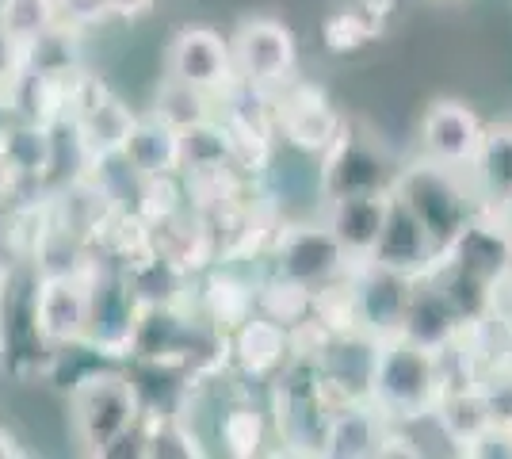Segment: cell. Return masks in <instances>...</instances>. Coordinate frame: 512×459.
<instances>
[{"mask_svg":"<svg viewBox=\"0 0 512 459\" xmlns=\"http://www.w3.org/2000/svg\"><path fill=\"white\" fill-rule=\"evenodd\" d=\"M0 150L12 161V169L20 173V180H46L58 165V138H54V127L46 123H35V119H20L12 115L8 127L0 131Z\"/></svg>","mask_w":512,"mask_h":459,"instance_id":"d4e9b609","label":"cell"},{"mask_svg":"<svg viewBox=\"0 0 512 459\" xmlns=\"http://www.w3.org/2000/svg\"><path fill=\"white\" fill-rule=\"evenodd\" d=\"M119 276H123L130 295L138 299V306H180L188 299V284H192V272H184L169 257L153 253L150 245L130 253L119 268Z\"/></svg>","mask_w":512,"mask_h":459,"instance_id":"44dd1931","label":"cell"},{"mask_svg":"<svg viewBox=\"0 0 512 459\" xmlns=\"http://www.w3.org/2000/svg\"><path fill=\"white\" fill-rule=\"evenodd\" d=\"M470 459H512V437L505 429H490L486 437H478L474 444L467 448Z\"/></svg>","mask_w":512,"mask_h":459,"instance_id":"d590c367","label":"cell"},{"mask_svg":"<svg viewBox=\"0 0 512 459\" xmlns=\"http://www.w3.org/2000/svg\"><path fill=\"white\" fill-rule=\"evenodd\" d=\"M390 192L421 219V226L432 234L436 245H444V241L478 211V207L470 203V199H478V196H474V188L463 180V173H459V169H444V165L425 161V157L413 161L409 169H402V173L394 176Z\"/></svg>","mask_w":512,"mask_h":459,"instance_id":"3957f363","label":"cell"},{"mask_svg":"<svg viewBox=\"0 0 512 459\" xmlns=\"http://www.w3.org/2000/svg\"><path fill=\"white\" fill-rule=\"evenodd\" d=\"M16 456H23L20 440H16L8 429H4V425H0V459H16Z\"/></svg>","mask_w":512,"mask_h":459,"instance_id":"ab89813d","label":"cell"},{"mask_svg":"<svg viewBox=\"0 0 512 459\" xmlns=\"http://www.w3.org/2000/svg\"><path fill=\"white\" fill-rule=\"evenodd\" d=\"M509 437H512V429H509Z\"/></svg>","mask_w":512,"mask_h":459,"instance_id":"b9f144b4","label":"cell"},{"mask_svg":"<svg viewBox=\"0 0 512 459\" xmlns=\"http://www.w3.org/2000/svg\"><path fill=\"white\" fill-rule=\"evenodd\" d=\"M127 169L134 176H180V131L169 127L165 119L157 115H138L123 153Z\"/></svg>","mask_w":512,"mask_h":459,"instance_id":"603a6c76","label":"cell"},{"mask_svg":"<svg viewBox=\"0 0 512 459\" xmlns=\"http://www.w3.org/2000/svg\"><path fill=\"white\" fill-rule=\"evenodd\" d=\"M482 134H486V123L459 96H436L417 123L425 161H436L444 169H459V173H467L470 161L478 157Z\"/></svg>","mask_w":512,"mask_h":459,"instance_id":"8fae6325","label":"cell"},{"mask_svg":"<svg viewBox=\"0 0 512 459\" xmlns=\"http://www.w3.org/2000/svg\"><path fill=\"white\" fill-rule=\"evenodd\" d=\"M470 188L482 199V211L512 207V123H493L482 134L478 157L470 161Z\"/></svg>","mask_w":512,"mask_h":459,"instance_id":"ffe728a7","label":"cell"},{"mask_svg":"<svg viewBox=\"0 0 512 459\" xmlns=\"http://www.w3.org/2000/svg\"><path fill=\"white\" fill-rule=\"evenodd\" d=\"M92 264L77 272L35 276V326L54 352L85 345L88 314H92Z\"/></svg>","mask_w":512,"mask_h":459,"instance_id":"ba28073f","label":"cell"},{"mask_svg":"<svg viewBox=\"0 0 512 459\" xmlns=\"http://www.w3.org/2000/svg\"><path fill=\"white\" fill-rule=\"evenodd\" d=\"M432 425L436 433L444 437V444H451L455 456H467V448L478 437H486L493 429L490 410L482 402V391L478 383H467V387H444L436 406H432Z\"/></svg>","mask_w":512,"mask_h":459,"instance_id":"7402d4cb","label":"cell"},{"mask_svg":"<svg viewBox=\"0 0 512 459\" xmlns=\"http://www.w3.org/2000/svg\"><path fill=\"white\" fill-rule=\"evenodd\" d=\"M356 12H360L363 20H371L375 27H383L386 31V23H390V16L398 12V0H348Z\"/></svg>","mask_w":512,"mask_h":459,"instance_id":"8d00e7d4","label":"cell"},{"mask_svg":"<svg viewBox=\"0 0 512 459\" xmlns=\"http://www.w3.org/2000/svg\"><path fill=\"white\" fill-rule=\"evenodd\" d=\"M199 310H203V322L226 337L230 329L256 314V284L234 268H211L199 287Z\"/></svg>","mask_w":512,"mask_h":459,"instance_id":"cb8c5ba5","label":"cell"},{"mask_svg":"<svg viewBox=\"0 0 512 459\" xmlns=\"http://www.w3.org/2000/svg\"><path fill=\"white\" fill-rule=\"evenodd\" d=\"M165 73L207 92L214 100H222L226 92H234L241 85L234 54H230V39H222L214 27H180L169 43Z\"/></svg>","mask_w":512,"mask_h":459,"instance_id":"30bf717a","label":"cell"},{"mask_svg":"<svg viewBox=\"0 0 512 459\" xmlns=\"http://www.w3.org/2000/svg\"><path fill=\"white\" fill-rule=\"evenodd\" d=\"M501 360H505V364H512V333H509V341H505V352H501Z\"/></svg>","mask_w":512,"mask_h":459,"instance_id":"60d3db41","label":"cell"},{"mask_svg":"<svg viewBox=\"0 0 512 459\" xmlns=\"http://www.w3.org/2000/svg\"><path fill=\"white\" fill-rule=\"evenodd\" d=\"M218 444L234 459H253L268 444V417L253 402H234L218 417Z\"/></svg>","mask_w":512,"mask_h":459,"instance_id":"4316f807","label":"cell"},{"mask_svg":"<svg viewBox=\"0 0 512 459\" xmlns=\"http://www.w3.org/2000/svg\"><path fill=\"white\" fill-rule=\"evenodd\" d=\"M413 276L394 272L375 261L352 264V295H356V326L363 337L379 341V337H394L406 314V299Z\"/></svg>","mask_w":512,"mask_h":459,"instance_id":"5bb4252c","label":"cell"},{"mask_svg":"<svg viewBox=\"0 0 512 459\" xmlns=\"http://www.w3.org/2000/svg\"><path fill=\"white\" fill-rule=\"evenodd\" d=\"M153 115L165 119L176 131H188L195 123L214 119V96H207V92H199V88L184 85V81H176V77L165 73V81H161L157 96H153Z\"/></svg>","mask_w":512,"mask_h":459,"instance_id":"f1b7e54d","label":"cell"},{"mask_svg":"<svg viewBox=\"0 0 512 459\" xmlns=\"http://www.w3.org/2000/svg\"><path fill=\"white\" fill-rule=\"evenodd\" d=\"M234 153H230V138L222 119L214 115L207 123H195L188 131H180V173H192V169H211V165H230Z\"/></svg>","mask_w":512,"mask_h":459,"instance_id":"f546056e","label":"cell"},{"mask_svg":"<svg viewBox=\"0 0 512 459\" xmlns=\"http://www.w3.org/2000/svg\"><path fill=\"white\" fill-rule=\"evenodd\" d=\"M272 253V272L287 276L302 287H321L329 280L344 276L352 261L341 249V241L333 238V230L321 222H279L268 241Z\"/></svg>","mask_w":512,"mask_h":459,"instance_id":"8992f818","label":"cell"},{"mask_svg":"<svg viewBox=\"0 0 512 459\" xmlns=\"http://www.w3.org/2000/svg\"><path fill=\"white\" fill-rule=\"evenodd\" d=\"M58 23L54 0H0V27L23 46Z\"/></svg>","mask_w":512,"mask_h":459,"instance_id":"4dcf8cb0","label":"cell"},{"mask_svg":"<svg viewBox=\"0 0 512 459\" xmlns=\"http://www.w3.org/2000/svg\"><path fill=\"white\" fill-rule=\"evenodd\" d=\"M134 119L138 115L111 88H104L100 81L88 77L69 127H73V138H77V146L85 153V161L96 165V161H107V157H119L123 153Z\"/></svg>","mask_w":512,"mask_h":459,"instance_id":"4fadbf2b","label":"cell"},{"mask_svg":"<svg viewBox=\"0 0 512 459\" xmlns=\"http://www.w3.org/2000/svg\"><path fill=\"white\" fill-rule=\"evenodd\" d=\"M390 203H394V192H390V188L329 199L325 226L333 230V238L341 241V249L348 253V261H352V264L371 261L375 245H379V238H383Z\"/></svg>","mask_w":512,"mask_h":459,"instance_id":"9a60e30c","label":"cell"},{"mask_svg":"<svg viewBox=\"0 0 512 459\" xmlns=\"http://www.w3.org/2000/svg\"><path fill=\"white\" fill-rule=\"evenodd\" d=\"M268 108H272V127L279 138L306 157H321L344 127V115L329 100V92L295 77L276 92H268Z\"/></svg>","mask_w":512,"mask_h":459,"instance_id":"52a82bcc","label":"cell"},{"mask_svg":"<svg viewBox=\"0 0 512 459\" xmlns=\"http://www.w3.org/2000/svg\"><path fill=\"white\" fill-rule=\"evenodd\" d=\"M20 184H23L20 173L12 169V161H8V157H4V150H0V203L16 196V192H20Z\"/></svg>","mask_w":512,"mask_h":459,"instance_id":"f35d334b","label":"cell"},{"mask_svg":"<svg viewBox=\"0 0 512 459\" xmlns=\"http://www.w3.org/2000/svg\"><path fill=\"white\" fill-rule=\"evenodd\" d=\"M390 184H394V173L379 142L371 134H360L344 119L337 142L321 153V196L341 199L356 192H379Z\"/></svg>","mask_w":512,"mask_h":459,"instance_id":"9c48e42d","label":"cell"},{"mask_svg":"<svg viewBox=\"0 0 512 459\" xmlns=\"http://www.w3.org/2000/svg\"><path fill=\"white\" fill-rule=\"evenodd\" d=\"M386 433L383 410L371 398H352L337 406L321 425L318 456L329 459H371L379 456V440Z\"/></svg>","mask_w":512,"mask_h":459,"instance_id":"ac0fdd59","label":"cell"},{"mask_svg":"<svg viewBox=\"0 0 512 459\" xmlns=\"http://www.w3.org/2000/svg\"><path fill=\"white\" fill-rule=\"evenodd\" d=\"M138 314H142V306L127 291L123 276L92 264V314H88L85 349H92L96 356H111V360L130 356Z\"/></svg>","mask_w":512,"mask_h":459,"instance_id":"7c38bea8","label":"cell"},{"mask_svg":"<svg viewBox=\"0 0 512 459\" xmlns=\"http://www.w3.org/2000/svg\"><path fill=\"white\" fill-rule=\"evenodd\" d=\"M436 268L455 272V276L486 287V291H497V284L509 276V268H512L509 226L497 219V211H474V215L440 245Z\"/></svg>","mask_w":512,"mask_h":459,"instance_id":"277c9868","label":"cell"},{"mask_svg":"<svg viewBox=\"0 0 512 459\" xmlns=\"http://www.w3.org/2000/svg\"><path fill=\"white\" fill-rule=\"evenodd\" d=\"M58 8V23L65 27H77V31H88V27H104L111 16V0H54Z\"/></svg>","mask_w":512,"mask_h":459,"instance_id":"836d02e7","label":"cell"},{"mask_svg":"<svg viewBox=\"0 0 512 459\" xmlns=\"http://www.w3.org/2000/svg\"><path fill=\"white\" fill-rule=\"evenodd\" d=\"M398 333L428 352H444L451 341H459L463 318L455 314V306H451V299L444 295V287L432 280V272L413 276V287H409V299H406V314H402Z\"/></svg>","mask_w":512,"mask_h":459,"instance_id":"2e32d148","label":"cell"},{"mask_svg":"<svg viewBox=\"0 0 512 459\" xmlns=\"http://www.w3.org/2000/svg\"><path fill=\"white\" fill-rule=\"evenodd\" d=\"M478 391H482V402L490 410L493 429H512V364L505 360H493L478 372Z\"/></svg>","mask_w":512,"mask_h":459,"instance_id":"d6a6232c","label":"cell"},{"mask_svg":"<svg viewBox=\"0 0 512 459\" xmlns=\"http://www.w3.org/2000/svg\"><path fill=\"white\" fill-rule=\"evenodd\" d=\"M237 81L256 92H276L295 77L299 66V39L276 16H253L230 39Z\"/></svg>","mask_w":512,"mask_h":459,"instance_id":"5b68a950","label":"cell"},{"mask_svg":"<svg viewBox=\"0 0 512 459\" xmlns=\"http://www.w3.org/2000/svg\"><path fill=\"white\" fill-rule=\"evenodd\" d=\"M142 414H146L142 391L119 368H92L69 383L73 437L92 456H107V448L115 440L127 437L130 429H138Z\"/></svg>","mask_w":512,"mask_h":459,"instance_id":"7a4b0ae2","label":"cell"},{"mask_svg":"<svg viewBox=\"0 0 512 459\" xmlns=\"http://www.w3.org/2000/svg\"><path fill=\"white\" fill-rule=\"evenodd\" d=\"M153 4L157 0H111V16H119V20H142V16H150Z\"/></svg>","mask_w":512,"mask_h":459,"instance_id":"74e56055","label":"cell"},{"mask_svg":"<svg viewBox=\"0 0 512 459\" xmlns=\"http://www.w3.org/2000/svg\"><path fill=\"white\" fill-rule=\"evenodd\" d=\"M310 303H314V291L310 287L295 284L287 276H268L256 284V314L272 318L283 329H299L310 322Z\"/></svg>","mask_w":512,"mask_h":459,"instance_id":"83f0119b","label":"cell"},{"mask_svg":"<svg viewBox=\"0 0 512 459\" xmlns=\"http://www.w3.org/2000/svg\"><path fill=\"white\" fill-rule=\"evenodd\" d=\"M444 391L440 356L406 341L402 333L379 337L371 345L367 368V398L383 410L386 421H428L436 398Z\"/></svg>","mask_w":512,"mask_h":459,"instance_id":"6da1fadb","label":"cell"},{"mask_svg":"<svg viewBox=\"0 0 512 459\" xmlns=\"http://www.w3.org/2000/svg\"><path fill=\"white\" fill-rule=\"evenodd\" d=\"M436 253H440V245L421 226V219L394 196L383 226V238L375 245L371 261L383 264V268H394V272H406V276H421V272H428L436 264Z\"/></svg>","mask_w":512,"mask_h":459,"instance_id":"d6986e66","label":"cell"},{"mask_svg":"<svg viewBox=\"0 0 512 459\" xmlns=\"http://www.w3.org/2000/svg\"><path fill=\"white\" fill-rule=\"evenodd\" d=\"M23 77V43L0 27V88H12Z\"/></svg>","mask_w":512,"mask_h":459,"instance_id":"e575fe53","label":"cell"},{"mask_svg":"<svg viewBox=\"0 0 512 459\" xmlns=\"http://www.w3.org/2000/svg\"><path fill=\"white\" fill-rule=\"evenodd\" d=\"M325 46L333 50V54H356V50H363L367 43H375L379 35H383V27H375L371 20H363L360 12L344 0L341 8L325 20Z\"/></svg>","mask_w":512,"mask_h":459,"instance_id":"1f68e13d","label":"cell"},{"mask_svg":"<svg viewBox=\"0 0 512 459\" xmlns=\"http://www.w3.org/2000/svg\"><path fill=\"white\" fill-rule=\"evenodd\" d=\"M291 356H295L291 329H283L264 314H253L226 333V360L245 379H276Z\"/></svg>","mask_w":512,"mask_h":459,"instance_id":"e0dca14e","label":"cell"},{"mask_svg":"<svg viewBox=\"0 0 512 459\" xmlns=\"http://www.w3.org/2000/svg\"><path fill=\"white\" fill-rule=\"evenodd\" d=\"M81 69V31L54 23L39 39L23 46V73L39 77H69Z\"/></svg>","mask_w":512,"mask_h":459,"instance_id":"484cf974","label":"cell"}]
</instances>
